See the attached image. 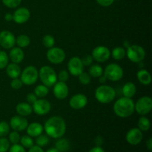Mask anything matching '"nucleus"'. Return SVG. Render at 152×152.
I'll return each instance as SVG.
<instances>
[{
    "label": "nucleus",
    "mask_w": 152,
    "mask_h": 152,
    "mask_svg": "<svg viewBox=\"0 0 152 152\" xmlns=\"http://www.w3.org/2000/svg\"><path fill=\"white\" fill-rule=\"evenodd\" d=\"M44 130L49 137L59 139L62 137L66 132V123L65 120L59 116L50 117L45 123Z\"/></svg>",
    "instance_id": "nucleus-1"
},
{
    "label": "nucleus",
    "mask_w": 152,
    "mask_h": 152,
    "mask_svg": "<svg viewBox=\"0 0 152 152\" xmlns=\"http://www.w3.org/2000/svg\"><path fill=\"white\" fill-rule=\"evenodd\" d=\"M113 110L117 117L120 118H127L134 112V102L132 98L123 96L114 102Z\"/></svg>",
    "instance_id": "nucleus-2"
},
{
    "label": "nucleus",
    "mask_w": 152,
    "mask_h": 152,
    "mask_svg": "<svg viewBox=\"0 0 152 152\" xmlns=\"http://www.w3.org/2000/svg\"><path fill=\"white\" fill-rule=\"evenodd\" d=\"M116 97V91L114 88L108 85H102L95 91V98L99 102L108 104L112 102Z\"/></svg>",
    "instance_id": "nucleus-3"
},
{
    "label": "nucleus",
    "mask_w": 152,
    "mask_h": 152,
    "mask_svg": "<svg viewBox=\"0 0 152 152\" xmlns=\"http://www.w3.org/2000/svg\"><path fill=\"white\" fill-rule=\"evenodd\" d=\"M39 78L43 85L50 88L54 86L57 82V74L53 68L48 65H45L42 67L39 71Z\"/></svg>",
    "instance_id": "nucleus-4"
},
{
    "label": "nucleus",
    "mask_w": 152,
    "mask_h": 152,
    "mask_svg": "<svg viewBox=\"0 0 152 152\" xmlns=\"http://www.w3.org/2000/svg\"><path fill=\"white\" fill-rule=\"evenodd\" d=\"M103 75L106 77L107 80L111 82L120 81L124 75V71L120 65L116 63L109 64L103 71Z\"/></svg>",
    "instance_id": "nucleus-5"
},
{
    "label": "nucleus",
    "mask_w": 152,
    "mask_h": 152,
    "mask_svg": "<svg viewBox=\"0 0 152 152\" xmlns=\"http://www.w3.org/2000/svg\"><path fill=\"white\" fill-rule=\"evenodd\" d=\"M126 56L131 62L140 63L145 57V50L142 46L131 45L126 50Z\"/></svg>",
    "instance_id": "nucleus-6"
},
{
    "label": "nucleus",
    "mask_w": 152,
    "mask_h": 152,
    "mask_svg": "<svg viewBox=\"0 0 152 152\" xmlns=\"http://www.w3.org/2000/svg\"><path fill=\"white\" fill-rule=\"evenodd\" d=\"M39 79V71L33 65L26 67L21 72L20 80L22 83L26 86H32L35 84Z\"/></svg>",
    "instance_id": "nucleus-7"
},
{
    "label": "nucleus",
    "mask_w": 152,
    "mask_h": 152,
    "mask_svg": "<svg viewBox=\"0 0 152 152\" xmlns=\"http://www.w3.org/2000/svg\"><path fill=\"white\" fill-rule=\"evenodd\" d=\"M152 110V99L150 96H144L140 98L134 104V111L141 116H145Z\"/></svg>",
    "instance_id": "nucleus-8"
},
{
    "label": "nucleus",
    "mask_w": 152,
    "mask_h": 152,
    "mask_svg": "<svg viewBox=\"0 0 152 152\" xmlns=\"http://www.w3.org/2000/svg\"><path fill=\"white\" fill-rule=\"evenodd\" d=\"M47 59L50 62L53 64H61L65 59V51L63 49L58 47H52L49 48L47 52Z\"/></svg>",
    "instance_id": "nucleus-9"
},
{
    "label": "nucleus",
    "mask_w": 152,
    "mask_h": 152,
    "mask_svg": "<svg viewBox=\"0 0 152 152\" xmlns=\"http://www.w3.org/2000/svg\"><path fill=\"white\" fill-rule=\"evenodd\" d=\"M33 111L37 115L43 116L48 114L51 109V105L48 100L43 98L37 99V100L32 104Z\"/></svg>",
    "instance_id": "nucleus-10"
},
{
    "label": "nucleus",
    "mask_w": 152,
    "mask_h": 152,
    "mask_svg": "<svg viewBox=\"0 0 152 152\" xmlns=\"http://www.w3.org/2000/svg\"><path fill=\"white\" fill-rule=\"evenodd\" d=\"M84 65L81 59L78 56H73L68 62V70L69 74L74 77H78L84 71Z\"/></svg>",
    "instance_id": "nucleus-11"
},
{
    "label": "nucleus",
    "mask_w": 152,
    "mask_h": 152,
    "mask_svg": "<svg viewBox=\"0 0 152 152\" xmlns=\"http://www.w3.org/2000/svg\"><path fill=\"white\" fill-rule=\"evenodd\" d=\"M91 56L95 61L98 62H105L111 56V51L109 48L105 46L99 45L96 46L93 49Z\"/></svg>",
    "instance_id": "nucleus-12"
},
{
    "label": "nucleus",
    "mask_w": 152,
    "mask_h": 152,
    "mask_svg": "<svg viewBox=\"0 0 152 152\" xmlns=\"http://www.w3.org/2000/svg\"><path fill=\"white\" fill-rule=\"evenodd\" d=\"M16 45V37L9 31L0 32V45L4 49H11Z\"/></svg>",
    "instance_id": "nucleus-13"
},
{
    "label": "nucleus",
    "mask_w": 152,
    "mask_h": 152,
    "mask_svg": "<svg viewBox=\"0 0 152 152\" xmlns=\"http://www.w3.org/2000/svg\"><path fill=\"white\" fill-rule=\"evenodd\" d=\"M28 121L25 117L20 115L13 116L10 120V127L13 131L16 132H23L26 130L28 126Z\"/></svg>",
    "instance_id": "nucleus-14"
},
{
    "label": "nucleus",
    "mask_w": 152,
    "mask_h": 152,
    "mask_svg": "<svg viewBox=\"0 0 152 152\" xmlns=\"http://www.w3.org/2000/svg\"><path fill=\"white\" fill-rule=\"evenodd\" d=\"M143 134L138 128H132L127 132L126 140L132 145H137L142 142Z\"/></svg>",
    "instance_id": "nucleus-15"
},
{
    "label": "nucleus",
    "mask_w": 152,
    "mask_h": 152,
    "mask_svg": "<svg viewBox=\"0 0 152 152\" xmlns=\"http://www.w3.org/2000/svg\"><path fill=\"white\" fill-rule=\"evenodd\" d=\"M88 97L83 94H77L71 96L69 100V105L74 110L83 109L87 105Z\"/></svg>",
    "instance_id": "nucleus-16"
},
{
    "label": "nucleus",
    "mask_w": 152,
    "mask_h": 152,
    "mask_svg": "<svg viewBox=\"0 0 152 152\" xmlns=\"http://www.w3.org/2000/svg\"><path fill=\"white\" fill-rule=\"evenodd\" d=\"M31 17V12L27 7H22L16 9L13 13V20L16 24H24L28 22Z\"/></svg>",
    "instance_id": "nucleus-17"
},
{
    "label": "nucleus",
    "mask_w": 152,
    "mask_h": 152,
    "mask_svg": "<svg viewBox=\"0 0 152 152\" xmlns=\"http://www.w3.org/2000/svg\"><path fill=\"white\" fill-rule=\"evenodd\" d=\"M53 92L56 99L62 100V99H65L68 96L69 88H68V86L66 83L59 81L56 82L53 86Z\"/></svg>",
    "instance_id": "nucleus-18"
},
{
    "label": "nucleus",
    "mask_w": 152,
    "mask_h": 152,
    "mask_svg": "<svg viewBox=\"0 0 152 152\" xmlns=\"http://www.w3.org/2000/svg\"><path fill=\"white\" fill-rule=\"evenodd\" d=\"M8 56L9 59H10L13 63L19 64L23 61L25 58V53L21 48L13 47L10 50Z\"/></svg>",
    "instance_id": "nucleus-19"
},
{
    "label": "nucleus",
    "mask_w": 152,
    "mask_h": 152,
    "mask_svg": "<svg viewBox=\"0 0 152 152\" xmlns=\"http://www.w3.org/2000/svg\"><path fill=\"white\" fill-rule=\"evenodd\" d=\"M27 134L31 137H37L42 134L44 131L42 125H41L39 123H32L28 124V127L26 129Z\"/></svg>",
    "instance_id": "nucleus-20"
},
{
    "label": "nucleus",
    "mask_w": 152,
    "mask_h": 152,
    "mask_svg": "<svg viewBox=\"0 0 152 152\" xmlns=\"http://www.w3.org/2000/svg\"><path fill=\"white\" fill-rule=\"evenodd\" d=\"M6 73L8 77L11 79H16L19 78L20 77L21 72L22 70L19 65L16 63H10L7 65L6 67Z\"/></svg>",
    "instance_id": "nucleus-21"
},
{
    "label": "nucleus",
    "mask_w": 152,
    "mask_h": 152,
    "mask_svg": "<svg viewBox=\"0 0 152 152\" xmlns=\"http://www.w3.org/2000/svg\"><path fill=\"white\" fill-rule=\"evenodd\" d=\"M16 111L22 117H28L33 113L32 105L28 102H20L16 106Z\"/></svg>",
    "instance_id": "nucleus-22"
},
{
    "label": "nucleus",
    "mask_w": 152,
    "mask_h": 152,
    "mask_svg": "<svg viewBox=\"0 0 152 152\" xmlns=\"http://www.w3.org/2000/svg\"><path fill=\"white\" fill-rule=\"evenodd\" d=\"M137 80L141 84L144 86H148L151 83V76L147 70L140 69L137 73Z\"/></svg>",
    "instance_id": "nucleus-23"
},
{
    "label": "nucleus",
    "mask_w": 152,
    "mask_h": 152,
    "mask_svg": "<svg viewBox=\"0 0 152 152\" xmlns=\"http://www.w3.org/2000/svg\"><path fill=\"white\" fill-rule=\"evenodd\" d=\"M122 92L125 97L132 98L136 94L137 87L134 83H132V82H128L123 86V88H122Z\"/></svg>",
    "instance_id": "nucleus-24"
},
{
    "label": "nucleus",
    "mask_w": 152,
    "mask_h": 152,
    "mask_svg": "<svg viewBox=\"0 0 152 152\" xmlns=\"http://www.w3.org/2000/svg\"><path fill=\"white\" fill-rule=\"evenodd\" d=\"M55 148L59 152H67L71 148V143L68 140L60 137L55 142Z\"/></svg>",
    "instance_id": "nucleus-25"
},
{
    "label": "nucleus",
    "mask_w": 152,
    "mask_h": 152,
    "mask_svg": "<svg viewBox=\"0 0 152 152\" xmlns=\"http://www.w3.org/2000/svg\"><path fill=\"white\" fill-rule=\"evenodd\" d=\"M30 43H31V39L25 34H21L16 38V44L21 48L28 47L29 46Z\"/></svg>",
    "instance_id": "nucleus-26"
},
{
    "label": "nucleus",
    "mask_w": 152,
    "mask_h": 152,
    "mask_svg": "<svg viewBox=\"0 0 152 152\" xmlns=\"http://www.w3.org/2000/svg\"><path fill=\"white\" fill-rule=\"evenodd\" d=\"M111 54L115 60H122L126 56V50L123 47H116L111 52Z\"/></svg>",
    "instance_id": "nucleus-27"
},
{
    "label": "nucleus",
    "mask_w": 152,
    "mask_h": 152,
    "mask_svg": "<svg viewBox=\"0 0 152 152\" xmlns=\"http://www.w3.org/2000/svg\"><path fill=\"white\" fill-rule=\"evenodd\" d=\"M88 74L93 78H99L103 74V68L99 65H92L89 68Z\"/></svg>",
    "instance_id": "nucleus-28"
},
{
    "label": "nucleus",
    "mask_w": 152,
    "mask_h": 152,
    "mask_svg": "<svg viewBox=\"0 0 152 152\" xmlns=\"http://www.w3.org/2000/svg\"><path fill=\"white\" fill-rule=\"evenodd\" d=\"M137 126L138 129L141 132H147V131L149 130L150 127H151V122L146 117L142 116L138 120Z\"/></svg>",
    "instance_id": "nucleus-29"
},
{
    "label": "nucleus",
    "mask_w": 152,
    "mask_h": 152,
    "mask_svg": "<svg viewBox=\"0 0 152 152\" xmlns=\"http://www.w3.org/2000/svg\"><path fill=\"white\" fill-rule=\"evenodd\" d=\"M49 88L45 85H39L34 89V94L38 98H44L48 94Z\"/></svg>",
    "instance_id": "nucleus-30"
},
{
    "label": "nucleus",
    "mask_w": 152,
    "mask_h": 152,
    "mask_svg": "<svg viewBox=\"0 0 152 152\" xmlns=\"http://www.w3.org/2000/svg\"><path fill=\"white\" fill-rule=\"evenodd\" d=\"M19 142H20L21 145H22L25 148H30L31 147H32L34 144L33 137H30L29 135H24V136H22V137L20 138Z\"/></svg>",
    "instance_id": "nucleus-31"
},
{
    "label": "nucleus",
    "mask_w": 152,
    "mask_h": 152,
    "mask_svg": "<svg viewBox=\"0 0 152 152\" xmlns=\"http://www.w3.org/2000/svg\"><path fill=\"white\" fill-rule=\"evenodd\" d=\"M50 142V138L48 136L47 134H40L39 136L37 137V139H36V143L37 145L39 147H45L46 145H48Z\"/></svg>",
    "instance_id": "nucleus-32"
},
{
    "label": "nucleus",
    "mask_w": 152,
    "mask_h": 152,
    "mask_svg": "<svg viewBox=\"0 0 152 152\" xmlns=\"http://www.w3.org/2000/svg\"><path fill=\"white\" fill-rule=\"evenodd\" d=\"M10 125L6 121L0 122V137H6L10 133Z\"/></svg>",
    "instance_id": "nucleus-33"
},
{
    "label": "nucleus",
    "mask_w": 152,
    "mask_h": 152,
    "mask_svg": "<svg viewBox=\"0 0 152 152\" xmlns=\"http://www.w3.org/2000/svg\"><path fill=\"white\" fill-rule=\"evenodd\" d=\"M9 64V56L4 50H0V69H4Z\"/></svg>",
    "instance_id": "nucleus-34"
},
{
    "label": "nucleus",
    "mask_w": 152,
    "mask_h": 152,
    "mask_svg": "<svg viewBox=\"0 0 152 152\" xmlns=\"http://www.w3.org/2000/svg\"><path fill=\"white\" fill-rule=\"evenodd\" d=\"M42 44L43 45L48 48H50L53 47L55 45V39L51 35H45L42 39Z\"/></svg>",
    "instance_id": "nucleus-35"
},
{
    "label": "nucleus",
    "mask_w": 152,
    "mask_h": 152,
    "mask_svg": "<svg viewBox=\"0 0 152 152\" xmlns=\"http://www.w3.org/2000/svg\"><path fill=\"white\" fill-rule=\"evenodd\" d=\"M79 81L81 83L82 85H84V86H86V85L90 84L91 82V78L92 77L89 75L88 73H86L83 71L82 74H80V75L78 76Z\"/></svg>",
    "instance_id": "nucleus-36"
},
{
    "label": "nucleus",
    "mask_w": 152,
    "mask_h": 152,
    "mask_svg": "<svg viewBox=\"0 0 152 152\" xmlns=\"http://www.w3.org/2000/svg\"><path fill=\"white\" fill-rule=\"evenodd\" d=\"M20 134L16 131H13V132H10L8 134V140L12 144L19 143V141H20Z\"/></svg>",
    "instance_id": "nucleus-37"
},
{
    "label": "nucleus",
    "mask_w": 152,
    "mask_h": 152,
    "mask_svg": "<svg viewBox=\"0 0 152 152\" xmlns=\"http://www.w3.org/2000/svg\"><path fill=\"white\" fill-rule=\"evenodd\" d=\"M10 141L8 139L3 137H0V152H7L10 148Z\"/></svg>",
    "instance_id": "nucleus-38"
},
{
    "label": "nucleus",
    "mask_w": 152,
    "mask_h": 152,
    "mask_svg": "<svg viewBox=\"0 0 152 152\" xmlns=\"http://www.w3.org/2000/svg\"><path fill=\"white\" fill-rule=\"evenodd\" d=\"M3 4L9 8H16L22 2V0H1Z\"/></svg>",
    "instance_id": "nucleus-39"
},
{
    "label": "nucleus",
    "mask_w": 152,
    "mask_h": 152,
    "mask_svg": "<svg viewBox=\"0 0 152 152\" xmlns=\"http://www.w3.org/2000/svg\"><path fill=\"white\" fill-rule=\"evenodd\" d=\"M69 72L68 71H66V70H62L59 73V74H58L57 80H59V82L66 83L69 80Z\"/></svg>",
    "instance_id": "nucleus-40"
},
{
    "label": "nucleus",
    "mask_w": 152,
    "mask_h": 152,
    "mask_svg": "<svg viewBox=\"0 0 152 152\" xmlns=\"http://www.w3.org/2000/svg\"><path fill=\"white\" fill-rule=\"evenodd\" d=\"M23 86V83H22V80L19 78L16 79H12V81L10 83V86L13 89H15V90H19Z\"/></svg>",
    "instance_id": "nucleus-41"
},
{
    "label": "nucleus",
    "mask_w": 152,
    "mask_h": 152,
    "mask_svg": "<svg viewBox=\"0 0 152 152\" xmlns=\"http://www.w3.org/2000/svg\"><path fill=\"white\" fill-rule=\"evenodd\" d=\"M9 152H26L25 148L21 144H13V145L10 146L8 150Z\"/></svg>",
    "instance_id": "nucleus-42"
},
{
    "label": "nucleus",
    "mask_w": 152,
    "mask_h": 152,
    "mask_svg": "<svg viewBox=\"0 0 152 152\" xmlns=\"http://www.w3.org/2000/svg\"><path fill=\"white\" fill-rule=\"evenodd\" d=\"M93 59L91 55H86L82 58L81 60L84 66H90L93 62Z\"/></svg>",
    "instance_id": "nucleus-43"
},
{
    "label": "nucleus",
    "mask_w": 152,
    "mask_h": 152,
    "mask_svg": "<svg viewBox=\"0 0 152 152\" xmlns=\"http://www.w3.org/2000/svg\"><path fill=\"white\" fill-rule=\"evenodd\" d=\"M37 99H38V97L36 96V94L34 93H30L26 96L27 102L31 104V105L34 104L37 100Z\"/></svg>",
    "instance_id": "nucleus-44"
},
{
    "label": "nucleus",
    "mask_w": 152,
    "mask_h": 152,
    "mask_svg": "<svg viewBox=\"0 0 152 152\" xmlns=\"http://www.w3.org/2000/svg\"><path fill=\"white\" fill-rule=\"evenodd\" d=\"M114 1L115 0H96L97 4L102 7H109L114 2Z\"/></svg>",
    "instance_id": "nucleus-45"
},
{
    "label": "nucleus",
    "mask_w": 152,
    "mask_h": 152,
    "mask_svg": "<svg viewBox=\"0 0 152 152\" xmlns=\"http://www.w3.org/2000/svg\"><path fill=\"white\" fill-rule=\"evenodd\" d=\"M28 152H45L44 150L42 149V147H39L38 146V145H33L32 147H31V148H29V150H28Z\"/></svg>",
    "instance_id": "nucleus-46"
},
{
    "label": "nucleus",
    "mask_w": 152,
    "mask_h": 152,
    "mask_svg": "<svg viewBox=\"0 0 152 152\" xmlns=\"http://www.w3.org/2000/svg\"><path fill=\"white\" fill-rule=\"evenodd\" d=\"M103 142H104V140L101 136L96 137V138L94 139V143L96 144V146H101V145L103 144Z\"/></svg>",
    "instance_id": "nucleus-47"
},
{
    "label": "nucleus",
    "mask_w": 152,
    "mask_h": 152,
    "mask_svg": "<svg viewBox=\"0 0 152 152\" xmlns=\"http://www.w3.org/2000/svg\"><path fill=\"white\" fill-rule=\"evenodd\" d=\"M88 152H105V150L102 148L101 146H95L94 148H91L90 151Z\"/></svg>",
    "instance_id": "nucleus-48"
},
{
    "label": "nucleus",
    "mask_w": 152,
    "mask_h": 152,
    "mask_svg": "<svg viewBox=\"0 0 152 152\" xmlns=\"http://www.w3.org/2000/svg\"><path fill=\"white\" fill-rule=\"evenodd\" d=\"M4 19H5L7 22H10V21L13 20V14L10 13H7L4 15Z\"/></svg>",
    "instance_id": "nucleus-49"
},
{
    "label": "nucleus",
    "mask_w": 152,
    "mask_h": 152,
    "mask_svg": "<svg viewBox=\"0 0 152 152\" xmlns=\"http://www.w3.org/2000/svg\"><path fill=\"white\" fill-rule=\"evenodd\" d=\"M146 146H147V148H148L149 151H151L152 150V138L151 137H150L149 139L147 140Z\"/></svg>",
    "instance_id": "nucleus-50"
},
{
    "label": "nucleus",
    "mask_w": 152,
    "mask_h": 152,
    "mask_svg": "<svg viewBox=\"0 0 152 152\" xmlns=\"http://www.w3.org/2000/svg\"><path fill=\"white\" fill-rule=\"evenodd\" d=\"M99 83H101V84L104 85L105 83H106V81H107L106 77H105V76H104L103 74H102V76H100V77H99Z\"/></svg>",
    "instance_id": "nucleus-51"
},
{
    "label": "nucleus",
    "mask_w": 152,
    "mask_h": 152,
    "mask_svg": "<svg viewBox=\"0 0 152 152\" xmlns=\"http://www.w3.org/2000/svg\"><path fill=\"white\" fill-rule=\"evenodd\" d=\"M45 152H59V151H58V150L54 147V148H48V149Z\"/></svg>",
    "instance_id": "nucleus-52"
},
{
    "label": "nucleus",
    "mask_w": 152,
    "mask_h": 152,
    "mask_svg": "<svg viewBox=\"0 0 152 152\" xmlns=\"http://www.w3.org/2000/svg\"><path fill=\"white\" fill-rule=\"evenodd\" d=\"M130 45H131V43L129 42V41H127V40L124 41V42H123V46H125L126 48H129Z\"/></svg>",
    "instance_id": "nucleus-53"
}]
</instances>
